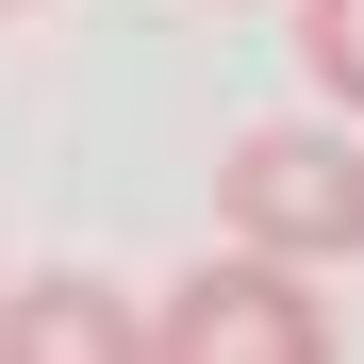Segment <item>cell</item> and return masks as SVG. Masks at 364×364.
<instances>
[{"mask_svg": "<svg viewBox=\"0 0 364 364\" xmlns=\"http://www.w3.org/2000/svg\"><path fill=\"white\" fill-rule=\"evenodd\" d=\"M215 215H232V249L331 282V265L364 249V149H348V116H265V133H232Z\"/></svg>", "mask_w": 364, "mask_h": 364, "instance_id": "6da1fadb", "label": "cell"}, {"mask_svg": "<svg viewBox=\"0 0 364 364\" xmlns=\"http://www.w3.org/2000/svg\"><path fill=\"white\" fill-rule=\"evenodd\" d=\"M149 364H348L315 265H265V249H215L199 282L149 298Z\"/></svg>", "mask_w": 364, "mask_h": 364, "instance_id": "7a4b0ae2", "label": "cell"}, {"mask_svg": "<svg viewBox=\"0 0 364 364\" xmlns=\"http://www.w3.org/2000/svg\"><path fill=\"white\" fill-rule=\"evenodd\" d=\"M0 364H149V298L100 265H33L0 282Z\"/></svg>", "mask_w": 364, "mask_h": 364, "instance_id": "3957f363", "label": "cell"}, {"mask_svg": "<svg viewBox=\"0 0 364 364\" xmlns=\"http://www.w3.org/2000/svg\"><path fill=\"white\" fill-rule=\"evenodd\" d=\"M298 67L331 116H364V0H298Z\"/></svg>", "mask_w": 364, "mask_h": 364, "instance_id": "277c9868", "label": "cell"}]
</instances>
